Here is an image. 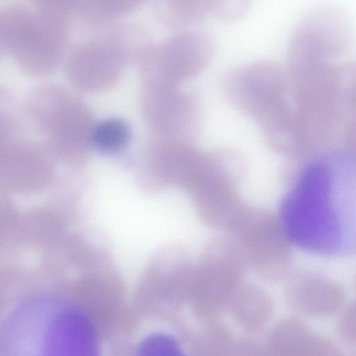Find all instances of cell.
<instances>
[{
  "instance_id": "7",
  "label": "cell",
  "mask_w": 356,
  "mask_h": 356,
  "mask_svg": "<svg viewBox=\"0 0 356 356\" xmlns=\"http://www.w3.org/2000/svg\"><path fill=\"white\" fill-rule=\"evenodd\" d=\"M218 1L173 0L160 7L161 17L169 26L184 27L205 18H217Z\"/></svg>"
},
{
  "instance_id": "4",
  "label": "cell",
  "mask_w": 356,
  "mask_h": 356,
  "mask_svg": "<svg viewBox=\"0 0 356 356\" xmlns=\"http://www.w3.org/2000/svg\"><path fill=\"white\" fill-rule=\"evenodd\" d=\"M215 51L213 40L195 31H180L159 44L145 67L149 86L179 87L208 66Z\"/></svg>"
},
{
  "instance_id": "2",
  "label": "cell",
  "mask_w": 356,
  "mask_h": 356,
  "mask_svg": "<svg viewBox=\"0 0 356 356\" xmlns=\"http://www.w3.org/2000/svg\"><path fill=\"white\" fill-rule=\"evenodd\" d=\"M287 68L273 61L237 67L224 79L228 100L250 118L270 143L287 152L292 144L296 105Z\"/></svg>"
},
{
  "instance_id": "3",
  "label": "cell",
  "mask_w": 356,
  "mask_h": 356,
  "mask_svg": "<svg viewBox=\"0 0 356 356\" xmlns=\"http://www.w3.org/2000/svg\"><path fill=\"white\" fill-rule=\"evenodd\" d=\"M349 15L334 6L312 9L296 26L289 42V65L331 63L348 49L353 38Z\"/></svg>"
},
{
  "instance_id": "1",
  "label": "cell",
  "mask_w": 356,
  "mask_h": 356,
  "mask_svg": "<svg viewBox=\"0 0 356 356\" xmlns=\"http://www.w3.org/2000/svg\"><path fill=\"white\" fill-rule=\"evenodd\" d=\"M291 241L316 254L356 253V155L334 147L300 161L282 204Z\"/></svg>"
},
{
  "instance_id": "5",
  "label": "cell",
  "mask_w": 356,
  "mask_h": 356,
  "mask_svg": "<svg viewBox=\"0 0 356 356\" xmlns=\"http://www.w3.org/2000/svg\"><path fill=\"white\" fill-rule=\"evenodd\" d=\"M145 106L152 128L163 135L188 137L200 127V102L193 92L179 87L149 86Z\"/></svg>"
},
{
  "instance_id": "6",
  "label": "cell",
  "mask_w": 356,
  "mask_h": 356,
  "mask_svg": "<svg viewBox=\"0 0 356 356\" xmlns=\"http://www.w3.org/2000/svg\"><path fill=\"white\" fill-rule=\"evenodd\" d=\"M290 294L297 309L313 316H327L337 312L345 299L344 290L339 283L310 270L300 272L296 276Z\"/></svg>"
},
{
  "instance_id": "8",
  "label": "cell",
  "mask_w": 356,
  "mask_h": 356,
  "mask_svg": "<svg viewBox=\"0 0 356 356\" xmlns=\"http://www.w3.org/2000/svg\"><path fill=\"white\" fill-rule=\"evenodd\" d=\"M92 133L94 143L102 150L115 152L128 141L130 130L127 124L118 118H109L99 122Z\"/></svg>"
},
{
  "instance_id": "9",
  "label": "cell",
  "mask_w": 356,
  "mask_h": 356,
  "mask_svg": "<svg viewBox=\"0 0 356 356\" xmlns=\"http://www.w3.org/2000/svg\"><path fill=\"white\" fill-rule=\"evenodd\" d=\"M340 140L341 146L356 155V117L348 122Z\"/></svg>"
}]
</instances>
